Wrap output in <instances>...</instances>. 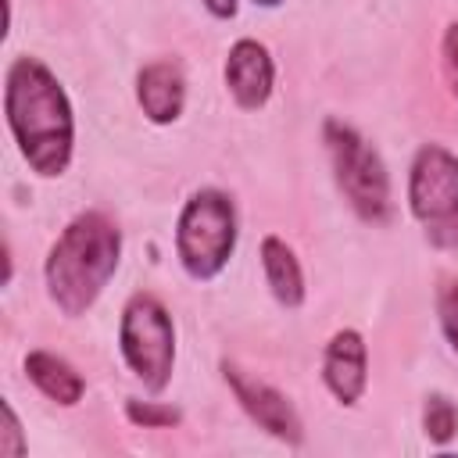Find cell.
Returning a JSON list of instances; mask_svg holds the SVG:
<instances>
[{"label": "cell", "instance_id": "cell-7", "mask_svg": "<svg viewBox=\"0 0 458 458\" xmlns=\"http://www.w3.org/2000/svg\"><path fill=\"white\" fill-rule=\"evenodd\" d=\"M222 379H225V386L233 390V397L240 401V408H243L268 437H276V440H283V444H290V447L304 444V422H301L297 408L286 401V394H279L272 383L250 376L247 369H240V365L229 361V358L222 361Z\"/></svg>", "mask_w": 458, "mask_h": 458}, {"label": "cell", "instance_id": "cell-9", "mask_svg": "<svg viewBox=\"0 0 458 458\" xmlns=\"http://www.w3.org/2000/svg\"><path fill=\"white\" fill-rule=\"evenodd\" d=\"M276 86V64L265 43L258 39H236L225 57V89L236 100L240 111H258L268 104Z\"/></svg>", "mask_w": 458, "mask_h": 458}, {"label": "cell", "instance_id": "cell-18", "mask_svg": "<svg viewBox=\"0 0 458 458\" xmlns=\"http://www.w3.org/2000/svg\"><path fill=\"white\" fill-rule=\"evenodd\" d=\"M204 7H208V14H215V18H233L236 14V7H240V0H204Z\"/></svg>", "mask_w": 458, "mask_h": 458}, {"label": "cell", "instance_id": "cell-19", "mask_svg": "<svg viewBox=\"0 0 458 458\" xmlns=\"http://www.w3.org/2000/svg\"><path fill=\"white\" fill-rule=\"evenodd\" d=\"M254 4H261V7H279L283 0H254Z\"/></svg>", "mask_w": 458, "mask_h": 458}, {"label": "cell", "instance_id": "cell-16", "mask_svg": "<svg viewBox=\"0 0 458 458\" xmlns=\"http://www.w3.org/2000/svg\"><path fill=\"white\" fill-rule=\"evenodd\" d=\"M440 61H444V79H447V86H451V97L458 100V21H451V25L444 29Z\"/></svg>", "mask_w": 458, "mask_h": 458}, {"label": "cell", "instance_id": "cell-14", "mask_svg": "<svg viewBox=\"0 0 458 458\" xmlns=\"http://www.w3.org/2000/svg\"><path fill=\"white\" fill-rule=\"evenodd\" d=\"M125 419L143 429H175L182 422V411L161 401H125Z\"/></svg>", "mask_w": 458, "mask_h": 458}, {"label": "cell", "instance_id": "cell-10", "mask_svg": "<svg viewBox=\"0 0 458 458\" xmlns=\"http://www.w3.org/2000/svg\"><path fill=\"white\" fill-rule=\"evenodd\" d=\"M136 100L143 107V114L154 125H172L182 107H186V75L182 64L165 57V61H150L140 68L136 75Z\"/></svg>", "mask_w": 458, "mask_h": 458}, {"label": "cell", "instance_id": "cell-3", "mask_svg": "<svg viewBox=\"0 0 458 458\" xmlns=\"http://www.w3.org/2000/svg\"><path fill=\"white\" fill-rule=\"evenodd\" d=\"M322 140L333 161V179L344 200L351 204V211L369 225H386L394 215V193L379 150L354 125L340 118H326Z\"/></svg>", "mask_w": 458, "mask_h": 458}, {"label": "cell", "instance_id": "cell-8", "mask_svg": "<svg viewBox=\"0 0 458 458\" xmlns=\"http://www.w3.org/2000/svg\"><path fill=\"white\" fill-rule=\"evenodd\" d=\"M322 383L344 404H358L369 386V347L358 329H336L322 354Z\"/></svg>", "mask_w": 458, "mask_h": 458}, {"label": "cell", "instance_id": "cell-13", "mask_svg": "<svg viewBox=\"0 0 458 458\" xmlns=\"http://www.w3.org/2000/svg\"><path fill=\"white\" fill-rule=\"evenodd\" d=\"M422 429L433 444H447L454 433H458V408L451 397L444 394H429L426 397V408H422Z\"/></svg>", "mask_w": 458, "mask_h": 458}, {"label": "cell", "instance_id": "cell-12", "mask_svg": "<svg viewBox=\"0 0 458 458\" xmlns=\"http://www.w3.org/2000/svg\"><path fill=\"white\" fill-rule=\"evenodd\" d=\"M261 268H265V283H268L272 297L283 308L304 304V272H301V261L286 240H279V236L261 240Z\"/></svg>", "mask_w": 458, "mask_h": 458}, {"label": "cell", "instance_id": "cell-6", "mask_svg": "<svg viewBox=\"0 0 458 458\" xmlns=\"http://www.w3.org/2000/svg\"><path fill=\"white\" fill-rule=\"evenodd\" d=\"M118 351L129 372L150 394H161L168 386L175 365V326L168 308L154 293H132L129 304L122 308Z\"/></svg>", "mask_w": 458, "mask_h": 458}, {"label": "cell", "instance_id": "cell-1", "mask_svg": "<svg viewBox=\"0 0 458 458\" xmlns=\"http://www.w3.org/2000/svg\"><path fill=\"white\" fill-rule=\"evenodd\" d=\"M4 114L7 129L43 179L64 175L75 147V114L64 86L39 57H14L4 75Z\"/></svg>", "mask_w": 458, "mask_h": 458}, {"label": "cell", "instance_id": "cell-15", "mask_svg": "<svg viewBox=\"0 0 458 458\" xmlns=\"http://www.w3.org/2000/svg\"><path fill=\"white\" fill-rule=\"evenodd\" d=\"M437 315H440V329H444L451 351L458 354V279H447L437 290Z\"/></svg>", "mask_w": 458, "mask_h": 458}, {"label": "cell", "instance_id": "cell-5", "mask_svg": "<svg viewBox=\"0 0 458 458\" xmlns=\"http://www.w3.org/2000/svg\"><path fill=\"white\" fill-rule=\"evenodd\" d=\"M408 208L426 240L440 250H458V157L426 143L408 168Z\"/></svg>", "mask_w": 458, "mask_h": 458}, {"label": "cell", "instance_id": "cell-2", "mask_svg": "<svg viewBox=\"0 0 458 458\" xmlns=\"http://www.w3.org/2000/svg\"><path fill=\"white\" fill-rule=\"evenodd\" d=\"M122 261V229L107 211H82L75 215L61 236L54 240L43 279L47 293L61 315L79 318L86 315Z\"/></svg>", "mask_w": 458, "mask_h": 458}, {"label": "cell", "instance_id": "cell-4", "mask_svg": "<svg viewBox=\"0 0 458 458\" xmlns=\"http://www.w3.org/2000/svg\"><path fill=\"white\" fill-rule=\"evenodd\" d=\"M236 250V204L225 190L204 186L197 190L175 225V254L186 276L193 279H215Z\"/></svg>", "mask_w": 458, "mask_h": 458}, {"label": "cell", "instance_id": "cell-11", "mask_svg": "<svg viewBox=\"0 0 458 458\" xmlns=\"http://www.w3.org/2000/svg\"><path fill=\"white\" fill-rule=\"evenodd\" d=\"M25 372L29 379L36 383V390L64 408L79 404L82 394H86V379L75 372L72 361H64L61 354H50V351H29L25 354Z\"/></svg>", "mask_w": 458, "mask_h": 458}, {"label": "cell", "instance_id": "cell-17", "mask_svg": "<svg viewBox=\"0 0 458 458\" xmlns=\"http://www.w3.org/2000/svg\"><path fill=\"white\" fill-rule=\"evenodd\" d=\"M4 440H0V454H25V440H21V426H18V415L14 408L4 401Z\"/></svg>", "mask_w": 458, "mask_h": 458}]
</instances>
